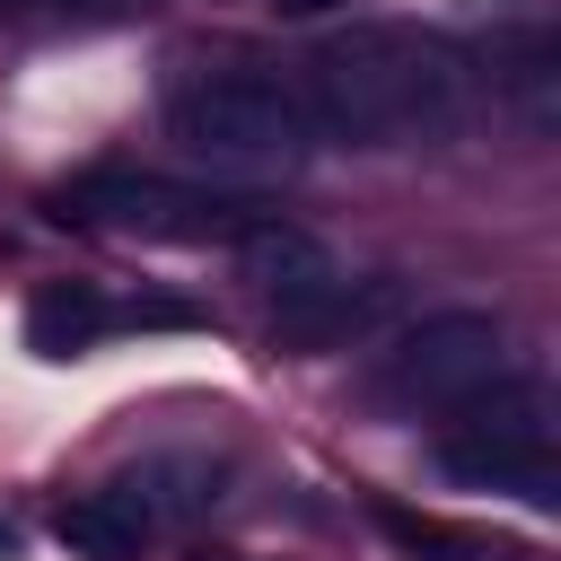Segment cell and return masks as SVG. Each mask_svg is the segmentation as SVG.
I'll return each mask as SVG.
<instances>
[{
	"mask_svg": "<svg viewBox=\"0 0 561 561\" xmlns=\"http://www.w3.org/2000/svg\"><path fill=\"white\" fill-rule=\"evenodd\" d=\"M456 96H465V61L430 26H351V35L316 44V61L298 79L316 140H351V149L438 131L456 114Z\"/></svg>",
	"mask_w": 561,
	"mask_h": 561,
	"instance_id": "obj_1",
	"label": "cell"
},
{
	"mask_svg": "<svg viewBox=\"0 0 561 561\" xmlns=\"http://www.w3.org/2000/svg\"><path fill=\"white\" fill-rule=\"evenodd\" d=\"M167 131L210 167H298L316 149L298 88L272 70H202L193 88H175Z\"/></svg>",
	"mask_w": 561,
	"mask_h": 561,
	"instance_id": "obj_2",
	"label": "cell"
},
{
	"mask_svg": "<svg viewBox=\"0 0 561 561\" xmlns=\"http://www.w3.org/2000/svg\"><path fill=\"white\" fill-rule=\"evenodd\" d=\"M500 368H508V324L482 316V307H447V316H421L412 333H394V342L377 351L368 403L394 412V421L456 412V403H473Z\"/></svg>",
	"mask_w": 561,
	"mask_h": 561,
	"instance_id": "obj_3",
	"label": "cell"
},
{
	"mask_svg": "<svg viewBox=\"0 0 561 561\" xmlns=\"http://www.w3.org/2000/svg\"><path fill=\"white\" fill-rule=\"evenodd\" d=\"M53 219H79V228H114V237H149V245H219V237H254L263 210L245 193H202V184H175V175H131V167H96L79 184L53 193Z\"/></svg>",
	"mask_w": 561,
	"mask_h": 561,
	"instance_id": "obj_4",
	"label": "cell"
},
{
	"mask_svg": "<svg viewBox=\"0 0 561 561\" xmlns=\"http://www.w3.org/2000/svg\"><path fill=\"white\" fill-rule=\"evenodd\" d=\"M438 473L473 482V491H517L535 508L561 500V465H552V412L543 386H482L473 403H456V430L438 438Z\"/></svg>",
	"mask_w": 561,
	"mask_h": 561,
	"instance_id": "obj_5",
	"label": "cell"
},
{
	"mask_svg": "<svg viewBox=\"0 0 561 561\" xmlns=\"http://www.w3.org/2000/svg\"><path fill=\"white\" fill-rule=\"evenodd\" d=\"M53 535H61V552H79V561H140L149 535H158V517L114 482V491L61 500V508H53Z\"/></svg>",
	"mask_w": 561,
	"mask_h": 561,
	"instance_id": "obj_6",
	"label": "cell"
},
{
	"mask_svg": "<svg viewBox=\"0 0 561 561\" xmlns=\"http://www.w3.org/2000/svg\"><path fill=\"white\" fill-rule=\"evenodd\" d=\"M377 307H386V289H351L342 272H324V280H298V289L272 298V333L298 342V351H316V342H342L351 324H368Z\"/></svg>",
	"mask_w": 561,
	"mask_h": 561,
	"instance_id": "obj_7",
	"label": "cell"
},
{
	"mask_svg": "<svg viewBox=\"0 0 561 561\" xmlns=\"http://www.w3.org/2000/svg\"><path fill=\"white\" fill-rule=\"evenodd\" d=\"M105 324H114V307H105L88 280H44V289L26 298V351H35V359H79Z\"/></svg>",
	"mask_w": 561,
	"mask_h": 561,
	"instance_id": "obj_8",
	"label": "cell"
},
{
	"mask_svg": "<svg viewBox=\"0 0 561 561\" xmlns=\"http://www.w3.org/2000/svg\"><path fill=\"white\" fill-rule=\"evenodd\" d=\"M377 526H386L412 561H473V552H482L473 535H456V526H438V517H412V508H377Z\"/></svg>",
	"mask_w": 561,
	"mask_h": 561,
	"instance_id": "obj_9",
	"label": "cell"
},
{
	"mask_svg": "<svg viewBox=\"0 0 561 561\" xmlns=\"http://www.w3.org/2000/svg\"><path fill=\"white\" fill-rule=\"evenodd\" d=\"M9 552H18V526H9V517H0V561H9Z\"/></svg>",
	"mask_w": 561,
	"mask_h": 561,
	"instance_id": "obj_10",
	"label": "cell"
},
{
	"mask_svg": "<svg viewBox=\"0 0 561 561\" xmlns=\"http://www.w3.org/2000/svg\"><path fill=\"white\" fill-rule=\"evenodd\" d=\"M280 9H289V18H307V9H333V0H280Z\"/></svg>",
	"mask_w": 561,
	"mask_h": 561,
	"instance_id": "obj_11",
	"label": "cell"
}]
</instances>
